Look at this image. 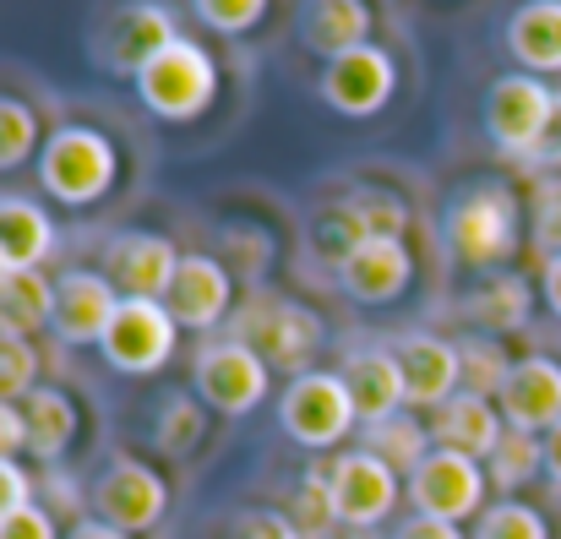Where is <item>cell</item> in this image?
I'll list each match as a JSON object with an SVG mask.
<instances>
[{
  "instance_id": "cell-1",
  "label": "cell",
  "mask_w": 561,
  "mask_h": 539,
  "mask_svg": "<svg viewBox=\"0 0 561 539\" xmlns=\"http://www.w3.org/2000/svg\"><path fill=\"white\" fill-rule=\"evenodd\" d=\"M518 223H524V213H518L513 185L474 180V185L453 191V202L442 213V251L458 267L491 273V267H502L518 251Z\"/></svg>"
},
{
  "instance_id": "cell-2",
  "label": "cell",
  "mask_w": 561,
  "mask_h": 539,
  "mask_svg": "<svg viewBox=\"0 0 561 539\" xmlns=\"http://www.w3.org/2000/svg\"><path fill=\"white\" fill-rule=\"evenodd\" d=\"M115 175H121V153L93 126H60L38 148V185L60 207H93L99 196H110Z\"/></svg>"
},
{
  "instance_id": "cell-3",
  "label": "cell",
  "mask_w": 561,
  "mask_h": 539,
  "mask_svg": "<svg viewBox=\"0 0 561 539\" xmlns=\"http://www.w3.org/2000/svg\"><path fill=\"white\" fill-rule=\"evenodd\" d=\"M137 99H142L159 121L186 126V121H196V115H207L213 99H218V60L181 33L164 55H153V60L142 66V77H137Z\"/></svg>"
},
{
  "instance_id": "cell-4",
  "label": "cell",
  "mask_w": 561,
  "mask_h": 539,
  "mask_svg": "<svg viewBox=\"0 0 561 539\" xmlns=\"http://www.w3.org/2000/svg\"><path fill=\"white\" fill-rule=\"evenodd\" d=\"M234 339H240L245 349H256L273 370L306 376L317 349H322V317L306 311L300 300H278V295L267 300V295H262V300H251V311L234 322Z\"/></svg>"
},
{
  "instance_id": "cell-5",
  "label": "cell",
  "mask_w": 561,
  "mask_h": 539,
  "mask_svg": "<svg viewBox=\"0 0 561 539\" xmlns=\"http://www.w3.org/2000/svg\"><path fill=\"white\" fill-rule=\"evenodd\" d=\"M278 420H284V431H289L300 447L328 452V447H339V441L355 431L360 414H355V398H350V387H344L339 370H306V376H295V381L284 387Z\"/></svg>"
},
{
  "instance_id": "cell-6",
  "label": "cell",
  "mask_w": 561,
  "mask_h": 539,
  "mask_svg": "<svg viewBox=\"0 0 561 539\" xmlns=\"http://www.w3.org/2000/svg\"><path fill=\"white\" fill-rule=\"evenodd\" d=\"M181 38V27H175V11L170 5H159V0H131V5H115L110 16H104V27H99V38H93V55L104 60V71L110 77H142V66L153 60V55H164L170 44Z\"/></svg>"
},
{
  "instance_id": "cell-7",
  "label": "cell",
  "mask_w": 561,
  "mask_h": 539,
  "mask_svg": "<svg viewBox=\"0 0 561 539\" xmlns=\"http://www.w3.org/2000/svg\"><path fill=\"white\" fill-rule=\"evenodd\" d=\"M267 387H273V365L256 349H245L240 339H218V344L196 349V398L207 409L240 420V414L262 409Z\"/></svg>"
},
{
  "instance_id": "cell-8",
  "label": "cell",
  "mask_w": 561,
  "mask_h": 539,
  "mask_svg": "<svg viewBox=\"0 0 561 539\" xmlns=\"http://www.w3.org/2000/svg\"><path fill=\"white\" fill-rule=\"evenodd\" d=\"M175 339H181V322L170 317L164 300H131L121 295V311L104 333V359L121 370V376H153L164 370L175 355Z\"/></svg>"
},
{
  "instance_id": "cell-9",
  "label": "cell",
  "mask_w": 561,
  "mask_h": 539,
  "mask_svg": "<svg viewBox=\"0 0 561 539\" xmlns=\"http://www.w3.org/2000/svg\"><path fill=\"white\" fill-rule=\"evenodd\" d=\"M409 502L420 518H442V524H463L480 513L485 502V469L463 452L436 447L414 474H409Z\"/></svg>"
},
{
  "instance_id": "cell-10",
  "label": "cell",
  "mask_w": 561,
  "mask_h": 539,
  "mask_svg": "<svg viewBox=\"0 0 561 539\" xmlns=\"http://www.w3.org/2000/svg\"><path fill=\"white\" fill-rule=\"evenodd\" d=\"M551 99H557V88H546L529 71L496 77L491 93H485V131H491L496 153L529 159V148H535V137H540V126L551 115Z\"/></svg>"
},
{
  "instance_id": "cell-11",
  "label": "cell",
  "mask_w": 561,
  "mask_h": 539,
  "mask_svg": "<svg viewBox=\"0 0 561 539\" xmlns=\"http://www.w3.org/2000/svg\"><path fill=\"white\" fill-rule=\"evenodd\" d=\"M164 507H170V485L142 458H115L93 485V518H104L121 535L153 529L164 518Z\"/></svg>"
},
{
  "instance_id": "cell-12",
  "label": "cell",
  "mask_w": 561,
  "mask_h": 539,
  "mask_svg": "<svg viewBox=\"0 0 561 539\" xmlns=\"http://www.w3.org/2000/svg\"><path fill=\"white\" fill-rule=\"evenodd\" d=\"M175 273H181V251H175L170 234L126 229L104 245V278L131 300H164Z\"/></svg>"
},
{
  "instance_id": "cell-13",
  "label": "cell",
  "mask_w": 561,
  "mask_h": 539,
  "mask_svg": "<svg viewBox=\"0 0 561 539\" xmlns=\"http://www.w3.org/2000/svg\"><path fill=\"white\" fill-rule=\"evenodd\" d=\"M392 88H398V66L381 44H360V49L328 60V71H322V104L350 115V121H366L376 110H387Z\"/></svg>"
},
{
  "instance_id": "cell-14",
  "label": "cell",
  "mask_w": 561,
  "mask_h": 539,
  "mask_svg": "<svg viewBox=\"0 0 561 539\" xmlns=\"http://www.w3.org/2000/svg\"><path fill=\"white\" fill-rule=\"evenodd\" d=\"M121 311V289L104 278V273H88V267H71L55 278V339L71 344V349H88V344H104L110 322Z\"/></svg>"
},
{
  "instance_id": "cell-15",
  "label": "cell",
  "mask_w": 561,
  "mask_h": 539,
  "mask_svg": "<svg viewBox=\"0 0 561 539\" xmlns=\"http://www.w3.org/2000/svg\"><path fill=\"white\" fill-rule=\"evenodd\" d=\"M333 507H339V524H350V529L381 524L398 507V469L381 463L366 447L360 452H344L333 463Z\"/></svg>"
},
{
  "instance_id": "cell-16",
  "label": "cell",
  "mask_w": 561,
  "mask_h": 539,
  "mask_svg": "<svg viewBox=\"0 0 561 539\" xmlns=\"http://www.w3.org/2000/svg\"><path fill=\"white\" fill-rule=\"evenodd\" d=\"M496 409L507 420V431H557L561 425V365L546 355H529V359H513L502 392H496Z\"/></svg>"
},
{
  "instance_id": "cell-17",
  "label": "cell",
  "mask_w": 561,
  "mask_h": 539,
  "mask_svg": "<svg viewBox=\"0 0 561 539\" xmlns=\"http://www.w3.org/2000/svg\"><path fill=\"white\" fill-rule=\"evenodd\" d=\"M398 376H403V403H414V409H442L453 392H458V381H463V355H458V344H447V339H436V333H409V339H398Z\"/></svg>"
},
{
  "instance_id": "cell-18",
  "label": "cell",
  "mask_w": 561,
  "mask_h": 539,
  "mask_svg": "<svg viewBox=\"0 0 561 539\" xmlns=\"http://www.w3.org/2000/svg\"><path fill=\"white\" fill-rule=\"evenodd\" d=\"M339 284H344V295L360 300V306H392V300L414 284V256H409L403 240L371 234L355 256L339 262Z\"/></svg>"
},
{
  "instance_id": "cell-19",
  "label": "cell",
  "mask_w": 561,
  "mask_h": 539,
  "mask_svg": "<svg viewBox=\"0 0 561 539\" xmlns=\"http://www.w3.org/2000/svg\"><path fill=\"white\" fill-rule=\"evenodd\" d=\"M502 436H507V420H502V409H491V398H480V392H453L436 414H431V441L436 447H447V452H463V458H474V463H491V452L502 447Z\"/></svg>"
},
{
  "instance_id": "cell-20",
  "label": "cell",
  "mask_w": 561,
  "mask_h": 539,
  "mask_svg": "<svg viewBox=\"0 0 561 539\" xmlns=\"http://www.w3.org/2000/svg\"><path fill=\"white\" fill-rule=\"evenodd\" d=\"M295 38L317 60H339L360 44H371V5L366 0H300Z\"/></svg>"
},
{
  "instance_id": "cell-21",
  "label": "cell",
  "mask_w": 561,
  "mask_h": 539,
  "mask_svg": "<svg viewBox=\"0 0 561 539\" xmlns=\"http://www.w3.org/2000/svg\"><path fill=\"white\" fill-rule=\"evenodd\" d=\"M458 311H463V322H474L485 339H502V333H518V328L529 322V311H535V289H529L524 273L491 267V273H480V278L463 289Z\"/></svg>"
},
{
  "instance_id": "cell-22",
  "label": "cell",
  "mask_w": 561,
  "mask_h": 539,
  "mask_svg": "<svg viewBox=\"0 0 561 539\" xmlns=\"http://www.w3.org/2000/svg\"><path fill=\"white\" fill-rule=\"evenodd\" d=\"M170 317L191 328V333H207L229 317V267L218 256H181V273L164 295Z\"/></svg>"
},
{
  "instance_id": "cell-23",
  "label": "cell",
  "mask_w": 561,
  "mask_h": 539,
  "mask_svg": "<svg viewBox=\"0 0 561 539\" xmlns=\"http://www.w3.org/2000/svg\"><path fill=\"white\" fill-rule=\"evenodd\" d=\"M507 49L529 77L561 71V0H529L507 16Z\"/></svg>"
},
{
  "instance_id": "cell-24",
  "label": "cell",
  "mask_w": 561,
  "mask_h": 539,
  "mask_svg": "<svg viewBox=\"0 0 561 539\" xmlns=\"http://www.w3.org/2000/svg\"><path fill=\"white\" fill-rule=\"evenodd\" d=\"M344 387L355 398V414L360 425H381L403 409V376H398V359L381 355V349H366V355H350L344 359Z\"/></svg>"
},
{
  "instance_id": "cell-25",
  "label": "cell",
  "mask_w": 561,
  "mask_h": 539,
  "mask_svg": "<svg viewBox=\"0 0 561 539\" xmlns=\"http://www.w3.org/2000/svg\"><path fill=\"white\" fill-rule=\"evenodd\" d=\"M22 425H27V452L38 463H55L71 441H77V403L60 387H33L22 403Z\"/></svg>"
},
{
  "instance_id": "cell-26",
  "label": "cell",
  "mask_w": 561,
  "mask_h": 539,
  "mask_svg": "<svg viewBox=\"0 0 561 539\" xmlns=\"http://www.w3.org/2000/svg\"><path fill=\"white\" fill-rule=\"evenodd\" d=\"M0 251L16 267H44L55 256V218L27 196H0Z\"/></svg>"
},
{
  "instance_id": "cell-27",
  "label": "cell",
  "mask_w": 561,
  "mask_h": 539,
  "mask_svg": "<svg viewBox=\"0 0 561 539\" xmlns=\"http://www.w3.org/2000/svg\"><path fill=\"white\" fill-rule=\"evenodd\" d=\"M49 317H55V284H49V273L44 267H16L11 284L0 289V333L27 339V333L49 328Z\"/></svg>"
},
{
  "instance_id": "cell-28",
  "label": "cell",
  "mask_w": 561,
  "mask_h": 539,
  "mask_svg": "<svg viewBox=\"0 0 561 539\" xmlns=\"http://www.w3.org/2000/svg\"><path fill=\"white\" fill-rule=\"evenodd\" d=\"M366 452H376L381 463H392L398 474L409 469H420L436 447H431V425H420V420H409L403 409L392 414V420H381V425H366Z\"/></svg>"
},
{
  "instance_id": "cell-29",
  "label": "cell",
  "mask_w": 561,
  "mask_h": 539,
  "mask_svg": "<svg viewBox=\"0 0 561 539\" xmlns=\"http://www.w3.org/2000/svg\"><path fill=\"white\" fill-rule=\"evenodd\" d=\"M38 148H44V131H38L33 104H22V99L0 93V175L22 170Z\"/></svg>"
},
{
  "instance_id": "cell-30",
  "label": "cell",
  "mask_w": 561,
  "mask_h": 539,
  "mask_svg": "<svg viewBox=\"0 0 561 539\" xmlns=\"http://www.w3.org/2000/svg\"><path fill=\"white\" fill-rule=\"evenodd\" d=\"M366 240H371V223H366L350 202L322 207V213H317V223H311V245H317L322 256H333V267H339L344 256H355Z\"/></svg>"
},
{
  "instance_id": "cell-31",
  "label": "cell",
  "mask_w": 561,
  "mask_h": 539,
  "mask_svg": "<svg viewBox=\"0 0 561 539\" xmlns=\"http://www.w3.org/2000/svg\"><path fill=\"white\" fill-rule=\"evenodd\" d=\"M546 469V441H535L529 431H507L502 447L491 452V485L496 491H518Z\"/></svg>"
},
{
  "instance_id": "cell-32",
  "label": "cell",
  "mask_w": 561,
  "mask_h": 539,
  "mask_svg": "<svg viewBox=\"0 0 561 539\" xmlns=\"http://www.w3.org/2000/svg\"><path fill=\"white\" fill-rule=\"evenodd\" d=\"M153 441H159V452L186 458L191 447L202 441V409H196V398L175 392V398L159 409V431H153Z\"/></svg>"
},
{
  "instance_id": "cell-33",
  "label": "cell",
  "mask_w": 561,
  "mask_h": 539,
  "mask_svg": "<svg viewBox=\"0 0 561 539\" xmlns=\"http://www.w3.org/2000/svg\"><path fill=\"white\" fill-rule=\"evenodd\" d=\"M458 355H463V381H469V392H502V381H507V370H513V359L507 349L496 344V339H469V344H458Z\"/></svg>"
},
{
  "instance_id": "cell-34",
  "label": "cell",
  "mask_w": 561,
  "mask_h": 539,
  "mask_svg": "<svg viewBox=\"0 0 561 539\" xmlns=\"http://www.w3.org/2000/svg\"><path fill=\"white\" fill-rule=\"evenodd\" d=\"M474 539H551V529L529 502H496V507L480 513Z\"/></svg>"
},
{
  "instance_id": "cell-35",
  "label": "cell",
  "mask_w": 561,
  "mask_h": 539,
  "mask_svg": "<svg viewBox=\"0 0 561 539\" xmlns=\"http://www.w3.org/2000/svg\"><path fill=\"white\" fill-rule=\"evenodd\" d=\"M38 387V355L27 339L0 333V403H22Z\"/></svg>"
},
{
  "instance_id": "cell-36",
  "label": "cell",
  "mask_w": 561,
  "mask_h": 539,
  "mask_svg": "<svg viewBox=\"0 0 561 539\" xmlns=\"http://www.w3.org/2000/svg\"><path fill=\"white\" fill-rule=\"evenodd\" d=\"M344 202L371 223V234L403 240V229H409V202H403V196H392V191H381V185H360V191H350Z\"/></svg>"
},
{
  "instance_id": "cell-37",
  "label": "cell",
  "mask_w": 561,
  "mask_h": 539,
  "mask_svg": "<svg viewBox=\"0 0 561 539\" xmlns=\"http://www.w3.org/2000/svg\"><path fill=\"white\" fill-rule=\"evenodd\" d=\"M191 11H196L202 27L234 38V33H251L267 16V0H191Z\"/></svg>"
},
{
  "instance_id": "cell-38",
  "label": "cell",
  "mask_w": 561,
  "mask_h": 539,
  "mask_svg": "<svg viewBox=\"0 0 561 539\" xmlns=\"http://www.w3.org/2000/svg\"><path fill=\"white\" fill-rule=\"evenodd\" d=\"M300 535H322L339 524V507H333V469H311L300 480Z\"/></svg>"
},
{
  "instance_id": "cell-39",
  "label": "cell",
  "mask_w": 561,
  "mask_h": 539,
  "mask_svg": "<svg viewBox=\"0 0 561 539\" xmlns=\"http://www.w3.org/2000/svg\"><path fill=\"white\" fill-rule=\"evenodd\" d=\"M535 245L540 256H561V175H546L535 185Z\"/></svg>"
},
{
  "instance_id": "cell-40",
  "label": "cell",
  "mask_w": 561,
  "mask_h": 539,
  "mask_svg": "<svg viewBox=\"0 0 561 539\" xmlns=\"http://www.w3.org/2000/svg\"><path fill=\"white\" fill-rule=\"evenodd\" d=\"M524 164L529 170H546V175L561 170V93L551 99V115H546V126H540V137H535V148H529Z\"/></svg>"
},
{
  "instance_id": "cell-41",
  "label": "cell",
  "mask_w": 561,
  "mask_h": 539,
  "mask_svg": "<svg viewBox=\"0 0 561 539\" xmlns=\"http://www.w3.org/2000/svg\"><path fill=\"white\" fill-rule=\"evenodd\" d=\"M27 502H33V480L22 474L16 458H0V524H5L11 513H22Z\"/></svg>"
},
{
  "instance_id": "cell-42",
  "label": "cell",
  "mask_w": 561,
  "mask_h": 539,
  "mask_svg": "<svg viewBox=\"0 0 561 539\" xmlns=\"http://www.w3.org/2000/svg\"><path fill=\"white\" fill-rule=\"evenodd\" d=\"M0 539H55V518H49L38 502H27L22 513H11V518L0 524Z\"/></svg>"
},
{
  "instance_id": "cell-43",
  "label": "cell",
  "mask_w": 561,
  "mask_h": 539,
  "mask_svg": "<svg viewBox=\"0 0 561 539\" xmlns=\"http://www.w3.org/2000/svg\"><path fill=\"white\" fill-rule=\"evenodd\" d=\"M240 539H306V535H300V524L284 518V513H245V518H240Z\"/></svg>"
},
{
  "instance_id": "cell-44",
  "label": "cell",
  "mask_w": 561,
  "mask_h": 539,
  "mask_svg": "<svg viewBox=\"0 0 561 539\" xmlns=\"http://www.w3.org/2000/svg\"><path fill=\"white\" fill-rule=\"evenodd\" d=\"M27 447V425H22V409L16 403H0V458L22 452Z\"/></svg>"
},
{
  "instance_id": "cell-45",
  "label": "cell",
  "mask_w": 561,
  "mask_h": 539,
  "mask_svg": "<svg viewBox=\"0 0 561 539\" xmlns=\"http://www.w3.org/2000/svg\"><path fill=\"white\" fill-rule=\"evenodd\" d=\"M392 539H463L458 535V524H442V518H409V524H398V535Z\"/></svg>"
},
{
  "instance_id": "cell-46",
  "label": "cell",
  "mask_w": 561,
  "mask_h": 539,
  "mask_svg": "<svg viewBox=\"0 0 561 539\" xmlns=\"http://www.w3.org/2000/svg\"><path fill=\"white\" fill-rule=\"evenodd\" d=\"M540 289H546V306L561 317V256H546V273H540Z\"/></svg>"
},
{
  "instance_id": "cell-47",
  "label": "cell",
  "mask_w": 561,
  "mask_h": 539,
  "mask_svg": "<svg viewBox=\"0 0 561 539\" xmlns=\"http://www.w3.org/2000/svg\"><path fill=\"white\" fill-rule=\"evenodd\" d=\"M66 539H131V535H121V529H110L104 518H82V524H77V529H71V535H66Z\"/></svg>"
},
{
  "instance_id": "cell-48",
  "label": "cell",
  "mask_w": 561,
  "mask_h": 539,
  "mask_svg": "<svg viewBox=\"0 0 561 539\" xmlns=\"http://www.w3.org/2000/svg\"><path fill=\"white\" fill-rule=\"evenodd\" d=\"M546 469H551V480L561 485V425L546 431Z\"/></svg>"
},
{
  "instance_id": "cell-49",
  "label": "cell",
  "mask_w": 561,
  "mask_h": 539,
  "mask_svg": "<svg viewBox=\"0 0 561 539\" xmlns=\"http://www.w3.org/2000/svg\"><path fill=\"white\" fill-rule=\"evenodd\" d=\"M11 273H16V262H11V256H5V251H0V289H5V284H11Z\"/></svg>"
}]
</instances>
